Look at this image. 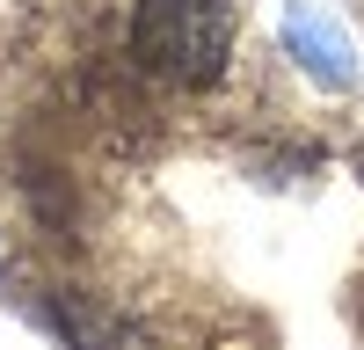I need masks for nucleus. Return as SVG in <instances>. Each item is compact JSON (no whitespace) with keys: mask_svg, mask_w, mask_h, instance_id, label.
Returning a JSON list of instances; mask_svg holds the SVG:
<instances>
[{"mask_svg":"<svg viewBox=\"0 0 364 350\" xmlns=\"http://www.w3.org/2000/svg\"><path fill=\"white\" fill-rule=\"evenodd\" d=\"M124 51L154 88L204 95L233 66V0H132Z\"/></svg>","mask_w":364,"mask_h":350,"instance_id":"f257e3e1","label":"nucleus"},{"mask_svg":"<svg viewBox=\"0 0 364 350\" xmlns=\"http://www.w3.org/2000/svg\"><path fill=\"white\" fill-rule=\"evenodd\" d=\"M284 44H291V58H299L314 80H328V88H350V80H357L350 37L336 29V15L314 8V0H291V8H284Z\"/></svg>","mask_w":364,"mask_h":350,"instance_id":"f03ea898","label":"nucleus"}]
</instances>
